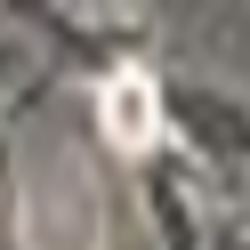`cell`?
<instances>
[{
	"label": "cell",
	"instance_id": "1",
	"mask_svg": "<svg viewBox=\"0 0 250 250\" xmlns=\"http://www.w3.org/2000/svg\"><path fill=\"white\" fill-rule=\"evenodd\" d=\"M97 121H105V137H113V146L146 153V146H153V81H137V73L105 81V97H97Z\"/></svg>",
	"mask_w": 250,
	"mask_h": 250
}]
</instances>
